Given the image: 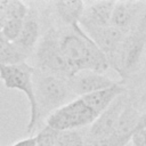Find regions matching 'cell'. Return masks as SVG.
I'll list each match as a JSON object with an SVG mask.
<instances>
[{
	"instance_id": "obj_1",
	"label": "cell",
	"mask_w": 146,
	"mask_h": 146,
	"mask_svg": "<svg viewBox=\"0 0 146 146\" xmlns=\"http://www.w3.org/2000/svg\"><path fill=\"white\" fill-rule=\"evenodd\" d=\"M59 44L75 72L89 70L105 74L110 68L106 56L83 31L80 33L70 29L59 31Z\"/></svg>"
},
{
	"instance_id": "obj_2",
	"label": "cell",
	"mask_w": 146,
	"mask_h": 146,
	"mask_svg": "<svg viewBox=\"0 0 146 146\" xmlns=\"http://www.w3.org/2000/svg\"><path fill=\"white\" fill-rule=\"evenodd\" d=\"M33 92L36 105V128L56 110L75 99L68 79L47 74L34 68Z\"/></svg>"
},
{
	"instance_id": "obj_3",
	"label": "cell",
	"mask_w": 146,
	"mask_h": 146,
	"mask_svg": "<svg viewBox=\"0 0 146 146\" xmlns=\"http://www.w3.org/2000/svg\"><path fill=\"white\" fill-rule=\"evenodd\" d=\"M34 68L40 72L70 79L74 73V68L68 63L59 44V31L49 27L42 35L34 50Z\"/></svg>"
},
{
	"instance_id": "obj_4",
	"label": "cell",
	"mask_w": 146,
	"mask_h": 146,
	"mask_svg": "<svg viewBox=\"0 0 146 146\" xmlns=\"http://www.w3.org/2000/svg\"><path fill=\"white\" fill-rule=\"evenodd\" d=\"M145 48L146 21L141 17L137 27L125 35L117 52L110 62V67L120 75L121 82L131 78L139 70Z\"/></svg>"
},
{
	"instance_id": "obj_5",
	"label": "cell",
	"mask_w": 146,
	"mask_h": 146,
	"mask_svg": "<svg viewBox=\"0 0 146 146\" xmlns=\"http://www.w3.org/2000/svg\"><path fill=\"white\" fill-rule=\"evenodd\" d=\"M33 72L34 66L25 63L15 65L0 64V79L8 89L22 91L30 104V120L26 132L31 135L36 130V105L33 92Z\"/></svg>"
},
{
	"instance_id": "obj_6",
	"label": "cell",
	"mask_w": 146,
	"mask_h": 146,
	"mask_svg": "<svg viewBox=\"0 0 146 146\" xmlns=\"http://www.w3.org/2000/svg\"><path fill=\"white\" fill-rule=\"evenodd\" d=\"M97 116L98 115L78 97L52 112L46 119L44 123L55 131L79 130L88 128Z\"/></svg>"
},
{
	"instance_id": "obj_7",
	"label": "cell",
	"mask_w": 146,
	"mask_h": 146,
	"mask_svg": "<svg viewBox=\"0 0 146 146\" xmlns=\"http://www.w3.org/2000/svg\"><path fill=\"white\" fill-rule=\"evenodd\" d=\"M131 94L130 91H125L120 95L105 111H103L97 119L84 130L86 138L89 139H100L110 137L114 133L120 115L127 105Z\"/></svg>"
},
{
	"instance_id": "obj_8",
	"label": "cell",
	"mask_w": 146,
	"mask_h": 146,
	"mask_svg": "<svg viewBox=\"0 0 146 146\" xmlns=\"http://www.w3.org/2000/svg\"><path fill=\"white\" fill-rule=\"evenodd\" d=\"M146 1H115L111 25L128 34L137 27L144 11Z\"/></svg>"
},
{
	"instance_id": "obj_9",
	"label": "cell",
	"mask_w": 146,
	"mask_h": 146,
	"mask_svg": "<svg viewBox=\"0 0 146 146\" xmlns=\"http://www.w3.org/2000/svg\"><path fill=\"white\" fill-rule=\"evenodd\" d=\"M116 82L117 81L111 79L104 73H98L89 70L78 71L68 79L70 88L76 98L108 88Z\"/></svg>"
},
{
	"instance_id": "obj_10",
	"label": "cell",
	"mask_w": 146,
	"mask_h": 146,
	"mask_svg": "<svg viewBox=\"0 0 146 146\" xmlns=\"http://www.w3.org/2000/svg\"><path fill=\"white\" fill-rule=\"evenodd\" d=\"M115 1H92L84 3V9L80 18V27L83 32L111 25V17Z\"/></svg>"
},
{
	"instance_id": "obj_11",
	"label": "cell",
	"mask_w": 146,
	"mask_h": 146,
	"mask_svg": "<svg viewBox=\"0 0 146 146\" xmlns=\"http://www.w3.org/2000/svg\"><path fill=\"white\" fill-rule=\"evenodd\" d=\"M91 41L99 48V50L106 56L108 64L112 60V58L117 52L122 41L125 38V33L120 31L119 29L110 25L105 27L94 29L84 32Z\"/></svg>"
},
{
	"instance_id": "obj_12",
	"label": "cell",
	"mask_w": 146,
	"mask_h": 146,
	"mask_svg": "<svg viewBox=\"0 0 146 146\" xmlns=\"http://www.w3.org/2000/svg\"><path fill=\"white\" fill-rule=\"evenodd\" d=\"M52 9L57 18L70 30L80 33L83 30L80 27V18L84 9V2L79 0H60L52 2Z\"/></svg>"
},
{
	"instance_id": "obj_13",
	"label": "cell",
	"mask_w": 146,
	"mask_h": 146,
	"mask_svg": "<svg viewBox=\"0 0 146 146\" xmlns=\"http://www.w3.org/2000/svg\"><path fill=\"white\" fill-rule=\"evenodd\" d=\"M39 36H40V23H39L38 11L35 10V8H31L29 6V11L26 17L24 18L21 34L15 41V43L18 47H21L25 52L32 55L38 44Z\"/></svg>"
},
{
	"instance_id": "obj_14",
	"label": "cell",
	"mask_w": 146,
	"mask_h": 146,
	"mask_svg": "<svg viewBox=\"0 0 146 146\" xmlns=\"http://www.w3.org/2000/svg\"><path fill=\"white\" fill-rule=\"evenodd\" d=\"M128 89L124 87L123 82L121 81H117L115 84L108 87V88H105V89H102V90H98V91H95L92 94H89V95H86V96H82L80 97L83 103L90 108L97 115H99L103 111H105L120 95H122L123 92H125Z\"/></svg>"
},
{
	"instance_id": "obj_15",
	"label": "cell",
	"mask_w": 146,
	"mask_h": 146,
	"mask_svg": "<svg viewBox=\"0 0 146 146\" xmlns=\"http://www.w3.org/2000/svg\"><path fill=\"white\" fill-rule=\"evenodd\" d=\"M140 117H141V113L137 108L132 96H130L127 105L124 106L120 115V119L117 121V124L113 135L124 141H130L133 132L137 130L139 125Z\"/></svg>"
},
{
	"instance_id": "obj_16",
	"label": "cell",
	"mask_w": 146,
	"mask_h": 146,
	"mask_svg": "<svg viewBox=\"0 0 146 146\" xmlns=\"http://www.w3.org/2000/svg\"><path fill=\"white\" fill-rule=\"evenodd\" d=\"M30 55L15 42L8 41L0 31V64L15 65L25 63Z\"/></svg>"
},
{
	"instance_id": "obj_17",
	"label": "cell",
	"mask_w": 146,
	"mask_h": 146,
	"mask_svg": "<svg viewBox=\"0 0 146 146\" xmlns=\"http://www.w3.org/2000/svg\"><path fill=\"white\" fill-rule=\"evenodd\" d=\"M55 146H84V130L57 131Z\"/></svg>"
},
{
	"instance_id": "obj_18",
	"label": "cell",
	"mask_w": 146,
	"mask_h": 146,
	"mask_svg": "<svg viewBox=\"0 0 146 146\" xmlns=\"http://www.w3.org/2000/svg\"><path fill=\"white\" fill-rule=\"evenodd\" d=\"M23 23L24 19H19V18H11L9 19L3 27L1 29V33L2 35L10 42H15L17 40V38L21 34L22 27H23Z\"/></svg>"
},
{
	"instance_id": "obj_19",
	"label": "cell",
	"mask_w": 146,
	"mask_h": 146,
	"mask_svg": "<svg viewBox=\"0 0 146 146\" xmlns=\"http://www.w3.org/2000/svg\"><path fill=\"white\" fill-rule=\"evenodd\" d=\"M57 131L44 125L35 136V146H55V138Z\"/></svg>"
},
{
	"instance_id": "obj_20",
	"label": "cell",
	"mask_w": 146,
	"mask_h": 146,
	"mask_svg": "<svg viewBox=\"0 0 146 146\" xmlns=\"http://www.w3.org/2000/svg\"><path fill=\"white\" fill-rule=\"evenodd\" d=\"M9 19H11L9 10V0H0V31Z\"/></svg>"
},
{
	"instance_id": "obj_21",
	"label": "cell",
	"mask_w": 146,
	"mask_h": 146,
	"mask_svg": "<svg viewBox=\"0 0 146 146\" xmlns=\"http://www.w3.org/2000/svg\"><path fill=\"white\" fill-rule=\"evenodd\" d=\"M11 146H35V137H26L24 139H21L16 143H14Z\"/></svg>"
},
{
	"instance_id": "obj_22",
	"label": "cell",
	"mask_w": 146,
	"mask_h": 146,
	"mask_svg": "<svg viewBox=\"0 0 146 146\" xmlns=\"http://www.w3.org/2000/svg\"><path fill=\"white\" fill-rule=\"evenodd\" d=\"M138 128H140V129H146V112L141 113V117H140ZM138 128H137V129H138Z\"/></svg>"
},
{
	"instance_id": "obj_23",
	"label": "cell",
	"mask_w": 146,
	"mask_h": 146,
	"mask_svg": "<svg viewBox=\"0 0 146 146\" xmlns=\"http://www.w3.org/2000/svg\"><path fill=\"white\" fill-rule=\"evenodd\" d=\"M143 17L146 19V6H145V11H144V15H143Z\"/></svg>"
}]
</instances>
